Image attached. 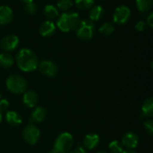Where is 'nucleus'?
<instances>
[{
	"label": "nucleus",
	"instance_id": "obj_1",
	"mask_svg": "<svg viewBox=\"0 0 153 153\" xmlns=\"http://www.w3.org/2000/svg\"><path fill=\"white\" fill-rule=\"evenodd\" d=\"M15 61L19 69L25 73L36 70L39 65V58L37 55L30 48L20 49L16 54Z\"/></svg>",
	"mask_w": 153,
	"mask_h": 153
},
{
	"label": "nucleus",
	"instance_id": "obj_2",
	"mask_svg": "<svg viewBox=\"0 0 153 153\" xmlns=\"http://www.w3.org/2000/svg\"><path fill=\"white\" fill-rule=\"evenodd\" d=\"M81 19L75 12H65L57 19L56 26L63 32H70L76 30Z\"/></svg>",
	"mask_w": 153,
	"mask_h": 153
},
{
	"label": "nucleus",
	"instance_id": "obj_3",
	"mask_svg": "<svg viewBox=\"0 0 153 153\" xmlns=\"http://www.w3.org/2000/svg\"><path fill=\"white\" fill-rule=\"evenodd\" d=\"M74 145V137L70 133L64 132L60 134L53 146L52 153H68Z\"/></svg>",
	"mask_w": 153,
	"mask_h": 153
},
{
	"label": "nucleus",
	"instance_id": "obj_4",
	"mask_svg": "<svg viewBox=\"0 0 153 153\" xmlns=\"http://www.w3.org/2000/svg\"><path fill=\"white\" fill-rule=\"evenodd\" d=\"M7 90L13 94H22L27 91L28 83L25 78L19 74L10 75L5 82Z\"/></svg>",
	"mask_w": 153,
	"mask_h": 153
},
{
	"label": "nucleus",
	"instance_id": "obj_5",
	"mask_svg": "<svg viewBox=\"0 0 153 153\" xmlns=\"http://www.w3.org/2000/svg\"><path fill=\"white\" fill-rule=\"evenodd\" d=\"M75 30H76V35L80 39L90 40L93 38L95 32L94 22L90 19L81 20Z\"/></svg>",
	"mask_w": 153,
	"mask_h": 153
},
{
	"label": "nucleus",
	"instance_id": "obj_6",
	"mask_svg": "<svg viewBox=\"0 0 153 153\" xmlns=\"http://www.w3.org/2000/svg\"><path fill=\"white\" fill-rule=\"evenodd\" d=\"M40 137V131L35 124L30 123L22 130V138L28 144H36Z\"/></svg>",
	"mask_w": 153,
	"mask_h": 153
},
{
	"label": "nucleus",
	"instance_id": "obj_7",
	"mask_svg": "<svg viewBox=\"0 0 153 153\" xmlns=\"http://www.w3.org/2000/svg\"><path fill=\"white\" fill-rule=\"evenodd\" d=\"M131 17V10L126 5H120L117 7L113 13V22L116 24H126Z\"/></svg>",
	"mask_w": 153,
	"mask_h": 153
},
{
	"label": "nucleus",
	"instance_id": "obj_8",
	"mask_svg": "<svg viewBox=\"0 0 153 153\" xmlns=\"http://www.w3.org/2000/svg\"><path fill=\"white\" fill-rule=\"evenodd\" d=\"M38 68L41 74L48 77H55L58 73L57 65L51 60L41 61L40 63H39Z\"/></svg>",
	"mask_w": 153,
	"mask_h": 153
},
{
	"label": "nucleus",
	"instance_id": "obj_9",
	"mask_svg": "<svg viewBox=\"0 0 153 153\" xmlns=\"http://www.w3.org/2000/svg\"><path fill=\"white\" fill-rule=\"evenodd\" d=\"M19 38L14 34H7L1 39L0 47L5 52L13 51L19 46Z\"/></svg>",
	"mask_w": 153,
	"mask_h": 153
},
{
	"label": "nucleus",
	"instance_id": "obj_10",
	"mask_svg": "<svg viewBox=\"0 0 153 153\" xmlns=\"http://www.w3.org/2000/svg\"><path fill=\"white\" fill-rule=\"evenodd\" d=\"M121 143L123 147H126L127 150H134L139 144V137L135 133L128 132L123 136Z\"/></svg>",
	"mask_w": 153,
	"mask_h": 153
},
{
	"label": "nucleus",
	"instance_id": "obj_11",
	"mask_svg": "<svg viewBox=\"0 0 153 153\" xmlns=\"http://www.w3.org/2000/svg\"><path fill=\"white\" fill-rule=\"evenodd\" d=\"M22 101H23V104L26 107H28L30 108H35L38 105L39 96H38V94H37V92L35 91L28 90V91H25L23 92Z\"/></svg>",
	"mask_w": 153,
	"mask_h": 153
},
{
	"label": "nucleus",
	"instance_id": "obj_12",
	"mask_svg": "<svg viewBox=\"0 0 153 153\" xmlns=\"http://www.w3.org/2000/svg\"><path fill=\"white\" fill-rule=\"evenodd\" d=\"M39 32L42 37H51L56 32V24L52 21H45L40 24Z\"/></svg>",
	"mask_w": 153,
	"mask_h": 153
},
{
	"label": "nucleus",
	"instance_id": "obj_13",
	"mask_svg": "<svg viewBox=\"0 0 153 153\" xmlns=\"http://www.w3.org/2000/svg\"><path fill=\"white\" fill-rule=\"evenodd\" d=\"M46 117H47L46 108L39 106V107H36L34 108V110L31 112L30 121L31 124H39V123L43 122L45 120Z\"/></svg>",
	"mask_w": 153,
	"mask_h": 153
},
{
	"label": "nucleus",
	"instance_id": "obj_14",
	"mask_svg": "<svg viewBox=\"0 0 153 153\" xmlns=\"http://www.w3.org/2000/svg\"><path fill=\"white\" fill-rule=\"evenodd\" d=\"M13 10L7 5H1L0 6V24L7 25L13 21Z\"/></svg>",
	"mask_w": 153,
	"mask_h": 153
},
{
	"label": "nucleus",
	"instance_id": "obj_15",
	"mask_svg": "<svg viewBox=\"0 0 153 153\" xmlns=\"http://www.w3.org/2000/svg\"><path fill=\"white\" fill-rule=\"evenodd\" d=\"M100 143V137L97 134H88L84 136L83 141H82V144L84 146L85 149L87 150H93L94 148H96L98 146Z\"/></svg>",
	"mask_w": 153,
	"mask_h": 153
},
{
	"label": "nucleus",
	"instance_id": "obj_16",
	"mask_svg": "<svg viewBox=\"0 0 153 153\" xmlns=\"http://www.w3.org/2000/svg\"><path fill=\"white\" fill-rule=\"evenodd\" d=\"M5 120H6L7 124L10 125L11 126H18L22 122V117L20 116V114L15 111H12V110H9L6 112Z\"/></svg>",
	"mask_w": 153,
	"mask_h": 153
},
{
	"label": "nucleus",
	"instance_id": "obj_17",
	"mask_svg": "<svg viewBox=\"0 0 153 153\" xmlns=\"http://www.w3.org/2000/svg\"><path fill=\"white\" fill-rule=\"evenodd\" d=\"M104 13H105V10L101 5H100V4L93 5L90 9V14H89L90 20L92 21L93 22H97V21H100L104 16Z\"/></svg>",
	"mask_w": 153,
	"mask_h": 153
},
{
	"label": "nucleus",
	"instance_id": "obj_18",
	"mask_svg": "<svg viewBox=\"0 0 153 153\" xmlns=\"http://www.w3.org/2000/svg\"><path fill=\"white\" fill-rule=\"evenodd\" d=\"M43 13H44V15L46 16V18H48V20H49V21L54 20V19H56V18H57L59 16L58 9L53 4L45 5Z\"/></svg>",
	"mask_w": 153,
	"mask_h": 153
},
{
	"label": "nucleus",
	"instance_id": "obj_19",
	"mask_svg": "<svg viewBox=\"0 0 153 153\" xmlns=\"http://www.w3.org/2000/svg\"><path fill=\"white\" fill-rule=\"evenodd\" d=\"M142 113L144 117H152L153 116V98L150 97L145 100L142 106Z\"/></svg>",
	"mask_w": 153,
	"mask_h": 153
},
{
	"label": "nucleus",
	"instance_id": "obj_20",
	"mask_svg": "<svg viewBox=\"0 0 153 153\" xmlns=\"http://www.w3.org/2000/svg\"><path fill=\"white\" fill-rule=\"evenodd\" d=\"M153 0H135L136 8L141 13H147L152 9Z\"/></svg>",
	"mask_w": 153,
	"mask_h": 153
},
{
	"label": "nucleus",
	"instance_id": "obj_21",
	"mask_svg": "<svg viewBox=\"0 0 153 153\" xmlns=\"http://www.w3.org/2000/svg\"><path fill=\"white\" fill-rule=\"evenodd\" d=\"M14 63L13 57L8 53H1L0 54V67L9 68Z\"/></svg>",
	"mask_w": 153,
	"mask_h": 153
},
{
	"label": "nucleus",
	"instance_id": "obj_22",
	"mask_svg": "<svg viewBox=\"0 0 153 153\" xmlns=\"http://www.w3.org/2000/svg\"><path fill=\"white\" fill-rule=\"evenodd\" d=\"M99 31L103 36H110L115 31V26L111 22H104L99 29Z\"/></svg>",
	"mask_w": 153,
	"mask_h": 153
},
{
	"label": "nucleus",
	"instance_id": "obj_23",
	"mask_svg": "<svg viewBox=\"0 0 153 153\" xmlns=\"http://www.w3.org/2000/svg\"><path fill=\"white\" fill-rule=\"evenodd\" d=\"M74 4L78 9L82 11H86L91 9L94 5V0H75Z\"/></svg>",
	"mask_w": 153,
	"mask_h": 153
},
{
	"label": "nucleus",
	"instance_id": "obj_24",
	"mask_svg": "<svg viewBox=\"0 0 153 153\" xmlns=\"http://www.w3.org/2000/svg\"><path fill=\"white\" fill-rule=\"evenodd\" d=\"M108 149L111 153H122L123 152V145L120 142L115 140L112 141L109 144H108Z\"/></svg>",
	"mask_w": 153,
	"mask_h": 153
},
{
	"label": "nucleus",
	"instance_id": "obj_25",
	"mask_svg": "<svg viewBox=\"0 0 153 153\" xmlns=\"http://www.w3.org/2000/svg\"><path fill=\"white\" fill-rule=\"evenodd\" d=\"M58 9L62 10V11H68L69 9H71L74 5V2L73 0H58L57 4H56Z\"/></svg>",
	"mask_w": 153,
	"mask_h": 153
},
{
	"label": "nucleus",
	"instance_id": "obj_26",
	"mask_svg": "<svg viewBox=\"0 0 153 153\" xmlns=\"http://www.w3.org/2000/svg\"><path fill=\"white\" fill-rule=\"evenodd\" d=\"M23 9H24V12H25L28 15H30V16L35 15L36 13H37V5H36V4L33 3V2L26 3Z\"/></svg>",
	"mask_w": 153,
	"mask_h": 153
},
{
	"label": "nucleus",
	"instance_id": "obj_27",
	"mask_svg": "<svg viewBox=\"0 0 153 153\" xmlns=\"http://www.w3.org/2000/svg\"><path fill=\"white\" fill-rule=\"evenodd\" d=\"M143 126L145 128V130L147 131V133L150 134V135H152L153 134V121L152 119H148L146 120L144 123H143Z\"/></svg>",
	"mask_w": 153,
	"mask_h": 153
},
{
	"label": "nucleus",
	"instance_id": "obj_28",
	"mask_svg": "<svg viewBox=\"0 0 153 153\" xmlns=\"http://www.w3.org/2000/svg\"><path fill=\"white\" fill-rule=\"evenodd\" d=\"M10 107L9 101L5 99H0V112L7 111Z\"/></svg>",
	"mask_w": 153,
	"mask_h": 153
},
{
	"label": "nucleus",
	"instance_id": "obj_29",
	"mask_svg": "<svg viewBox=\"0 0 153 153\" xmlns=\"http://www.w3.org/2000/svg\"><path fill=\"white\" fill-rule=\"evenodd\" d=\"M146 27H147V25H146V22L144 21H139V22H137L135 23V26H134L135 30H138V31L144 30L146 29Z\"/></svg>",
	"mask_w": 153,
	"mask_h": 153
},
{
	"label": "nucleus",
	"instance_id": "obj_30",
	"mask_svg": "<svg viewBox=\"0 0 153 153\" xmlns=\"http://www.w3.org/2000/svg\"><path fill=\"white\" fill-rule=\"evenodd\" d=\"M146 25L147 26H149L150 28H152L153 27V13H151L149 15H148V17H147V19H146Z\"/></svg>",
	"mask_w": 153,
	"mask_h": 153
},
{
	"label": "nucleus",
	"instance_id": "obj_31",
	"mask_svg": "<svg viewBox=\"0 0 153 153\" xmlns=\"http://www.w3.org/2000/svg\"><path fill=\"white\" fill-rule=\"evenodd\" d=\"M68 153H87V152L85 151L84 148H82V147H78V148L73 150V151H70Z\"/></svg>",
	"mask_w": 153,
	"mask_h": 153
},
{
	"label": "nucleus",
	"instance_id": "obj_32",
	"mask_svg": "<svg viewBox=\"0 0 153 153\" xmlns=\"http://www.w3.org/2000/svg\"><path fill=\"white\" fill-rule=\"evenodd\" d=\"M122 153H137L136 152H134V150H126V151H123Z\"/></svg>",
	"mask_w": 153,
	"mask_h": 153
},
{
	"label": "nucleus",
	"instance_id": "obj_33",
	"mask_svg": "<svg viewBox=\"0 0 153 153\" xmlns=\"http://www.w3.org/2000/svg\"><path fill=\"white\" fill-rule=\"evenodd\" d=\"M22 2H23V3H30V2H33V0H21Z\"/></svg>",
	"mask_w": 153,
	"mask_h": 153
},
{
	"label": "nucleus",
	"instance_id": "obj_34",
	"mask_svg": "<svg viewBox=\"0 0 153 153\" xmlns=\"http://www.w3.org/2000/svg\"><path fill=\"white\" fill-rule=\"evenodd\" d=\"M2 119H3V117H2V113L0 112V123L2 122Z\"/></svg>",
	"mask_w": 153,
	"mask_h": 153
},
{
	"label": "nucleus",
	"instance_id": "obj_35",
	"mask_svg": "<svg viewBox=\"0 0 153 153\" xmlns=\"http://www.w3.org/2000/svg\"><path fill=\"white\" fill-rule=\"evenodd\" d=\"M98 153H108L107 152H98Z\"/></svg>",
	"mask_w": 153,
	"mask_h": 153
},
{
	"label": "nucleus",
	"instance_id": "obj_36",
	"mask_svg": "<svg viewBox=\"0 0 153 153\" xmlns=\"http://www.w3.org/2000/svg\"><path fill=\"white\" fill-rule=\"evenodd\" d=\"M0 99H1V94H0Z\"/></svg>",
	"mask_w": 153,
	"mask_h": 153
},
{
	"label": "nucleus",
	"instance_id": "obj_37",
	"mask_svg": "<svg viewBox=\"0 0 153 153\" xmlns=\"http://www.w3.org/2000/svg\"><path fill=\"white\" fill-rule=\"evenodd\" d=\"M49 153H52V152H49Z\"/></svg>",
	"mask_w": 153,
	"mask_h": 153
}]
</instances>
